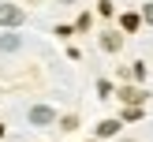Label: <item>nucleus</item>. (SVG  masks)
<instances>
[{
  "label": "nucleus",
  "mask_w": 153,
  "mask_h": 142,
  "mask_svg": "<svg viewBox=\"0 0 153 142\" xmlns=\"http://www.w3.org/2000/svg\"><path fill=\"white\" fill-rule=\"evenodd\" d=\"M116 131H120V120H101L97 123V138H112Z\"/></svg>",
  "instance_id": "nucleus-4"
},
{
  "label": "nucleus",
  "mask_w": 153,
  "mask_h": 142,
  "mask_svg": "<svg viewBox=\"0 0 153 142\" xmlns=\"http://www.w3.org/2000/svg\"><path fill=\"white\" fill-rule=\"evenodd\" d=\"M142 19H146V22H153V4H146V11H142Z\"/></svg>",
  "instance_id": "nucleus-10"
},
{
  "label": "nucleus",
  "mask_w": 153,
  "mask_h": 142,
  "mask_svg": "<svg viewBox=\"0 0 153 142\" xmlns=\"http://www.w3.org/2000/svg\"><path fill=\"white\" fill-rule=\"evenodd\" d=\"M120 97H123V105H127V109H138V105L146 101V94H142V90H134V86L120 90Z\"/></svg>",
  "instance_id": "nucleus-3"
},
{
  "label": "nucleus",
  "mask_w": 153,
  "mask_h": 142,
  "mask_svg": "<svg viewBox=\"0 0 153 142\" xmlns=\"http://www.w3.org/2000/svg\"><path fill=\"white\" fill-rule=\"evenodd\" d=\"M64 4H75V0H64Z\"/></svg>",
  "instance_id": "nucleus-11"
},
{
  "label": "nucleus",
  "mask_w": 153,
  "mask_h": 142,
  "mask_svg": "<svg viewBox=\"0 0 153 142\" xmlns=\"http://www.w3.org/2000/svg\"><path fill=\"white\" fill-rule=\"evenodd\" d=\"M60 127H64V131H75V127H79V120H75V116H64V120H60Z\"/></svg>",
  "instance_id": "nucleus-8"
},
{
  "label": "nucleus",
  "mask_w": 153,
  "mask_h": 142,
  "mask_svg": "<svg viewBox=\"0 0 153 142\" xmlns=\"http://www.w3.org/2000/svg\"><path fill=\"white\" fill-rule=\"evenodd\" d=\"M138 22H142V19L131 11V15H123V19H120V26H123V30H138Z\"/></svg>",
  "instance_id": "nucleus-7"
},
{
  "label": "nucleus",
  "mask_w": 153,
  "mask_h": 142,
  "mask_svg": "<svg viewBox=\"0 0 153 142\" xmlns=\"http://www.w3.org/2000/svg\"><path fill=\"white\" fill-rule=\"evenodd\" d=\"M22 19H26V11L19 4H0V26H22Z\"/></svg>",
  "instance_id": "nucleus-1"
},
{
  "label": "nucleus",
  "mask_w": 153,
  "mask_h": 142,
  "mask_svg": "<svg viewBox=\"0 0 153 142\" xmlns=\"http://www.w3.org/2000/svg\"><path fill=\"white\" fill-rule=\"evenodd\" d=\"M52 120H56V112H52L49 105H34V109H30V123L34 127H45V123H52Z\"/></svg>",
  "instance_id": "nucleus-2"
},
{
  "label": "nucleus",
  "mask_w": 153,
  "mask_h": 142,
  "mask_svg": "<svg viewBox=\"0 0 153 142\" xmlns=\"http://www.w3.org/2000/svg\"><path fill=\"white\" fill-rule=\"evenodd\" d=\"M120 45H123L120 34H101V49H105V52H120Z\"/></svg>",
  "instance_id": "nucleus-5"
},
{
  "label": "nucleus",
  "mask_w": 153,
  "mask_h": 142,
  "mask_svg": "<svg viewBox=\"0 0 153 142\" xmlns=\"http://www.w3.org/2000/svg\"><path fill=\"white\" fill-rule=\"evenodd\" d=\"M19 34H4V37H0V49H4V52H15V49H19Z\"/></svg>",
  "instance_id": "nucleus-6"
},
{
  "label": "nucleus",
  "mask_w": 153,
  "mask_h": 142,
  "mask_svg": "<svg viewBox=\"0 0 153 142\" xmlns=\"http://www.w3.org/2000/svg\"><path fill=\"white\" fill-rule=\"evenodd\" d=\"M123 120L131 123V120H142V109H123Z\"/></svg>",
  "instance_id": "nucleus-9"
}]
</instances>
